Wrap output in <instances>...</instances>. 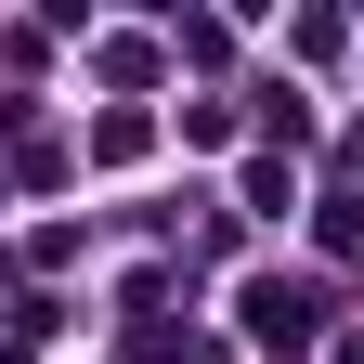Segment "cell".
Returning <instances> with one entry per match:
<instances>
[{"label": "cell", "mask_w": 364, "mask_h": 364, "mask_svg": "<svg viewBox=\"0 0 364 364\" xmlns=\"http://www.w3.org/2000/svg\"><path fill=\"white\" fill-rule=\"evenodd\" d=\"M312 312H326V299H312L299 273H260V287H247V338H273V351H299V338H312Z\"/></svg>", "instance_id": "6da1fadb"}]
</instances>
